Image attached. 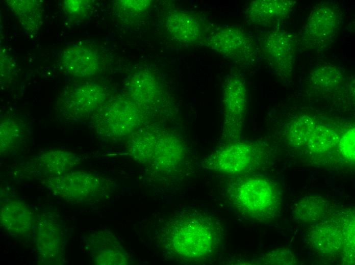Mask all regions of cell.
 Instances as JSON below:
<instances>
[{"instance_id":"4","label":"cell","mask_w":355,"mask_h":265,"mask_svg":"<svg viewBox=\"0 0 355 265\" xmlns=\"http://www.w3.org/2000/svg\"><path fill=\"white\" fill-rule=\"evenodd\" d=\"M138 108L124 98L117 99L100 111L94 120L97 134L108 140H118L135 132L141 121Z\"/></svg>"},{"instance_id":"22","label":"cell","mask_w":355,"mask_h":265,"mask_svg":"<svg viewBox=\"0 0 355 265\" xmlns=\"http://www.w3.org/2000/svg\"><path fill=\"white\" fill-rule=\"evenodd\" d=\"M137 132L131 140L130 150L138 161H151L160 132L146 129Z\"/></svg>"},{"instance_id":"25","label":"cell","mask_w":355,"mask_h":265,"mask_svg":"<svg viewBox=\"0 0 355 265\" xmlns=\"http://www.w3.org/2000/svg\"><path fill=\"white\" fill-rule=\"evenodd\" d=\"M22 127L14 120L6 119L1 123V150H13L22 138Z\"/></svg>"},{"instance_id":"23","label":"cell","mask_w":355,"mask_h":265,"mask_svg":"<svg viewBox=\"0 0 355 265\" xmlns=\"http://www.w3.org/2000/svg\"><path fill=\"white\" fill-rule=\"evenodd\" d=\"M130 96L137 103L146 104L155 99L158 86L150 74L139 73L135 75L130 83Z\"/></svg>"},{"instance_id":"17","label":"cell","mask_w":355,"mask_h":265,"mask_svg":"<svg viewBox=\"0 0 355 265\" xmlns=\"http://www.w3.org/2000/svg\"><path fill=\"white\" fill-rule=\"evenodd\" d=\"M167 28L176 40L191 42L199 39L203 30L200 22L194 16L179 12L170 15L167 20Z\"/></svg>"},{"instance_id":"20","label":"cell","mask_w":355,"mask_h":265,"mask_svg":"<svg viewBox=\"0 0 355 265\" xmlns=\"http://www.w3.org/2000/svg\"><path fill=\"white\" fill-rule=\"evenodd\" d=\"M9 7L25 30L32 34L39 30L42 19L41 5L35 1H9Z\"/></svg>"},{"instance_id":"6","label":"cell","mask_w":355,"mask_h":265,"mask_svg":"<svg viewBox=\"0 0 355 265\" xmlns=\"http://www.w3.org/2000/svg\"><path fill=\"white\" fill-rule=\"evenodd\" d=\"M287 137L294 145L316 153L332 149L340 138L335 130L308 115L300 116L291 121L288 126Z\"/></svg>"},{"instance_id":"24","label":"cell","mask_w":355,"mask_h":265,"mask_svg":"<svg viewBox=\"0 0 355 265\" xmlns=\"http://www.w3.org/2000/svg\"><path fill=\"white\" fill-rule=\"evenodd\" d=\"M342 80L341 71L336 66L329 64L317 67L310 75L311 83L324 90L334 89L339 85Z\"/></svg>"},{"instance_id":"2","label":"cell","mask_w":355,"mask_h":265,"mask_svg":"<svg viewBox=\"0 0 355 265\" xmlns=\"http://www.w3.org/2000/svg\"><path fill=\"white\" fill-rule=\"evenodd\" d=\"M228 198L240 213L258 221L274 218L282 203L281 195L268 179L251 177L236 181L227 189Z\"/></svg>"},{"instance_id":"14","label":"cell","mask_w":355,"mask_h":265,"mask_svg":"<svg viewBox=\"0 0 355 265\" xmlns=\"http://www.w3.org/2000/svg\"><path fill=\"white\" fill-rule=\"evenodd\" d=\"M1 223L3 227L14 235H22L30 231L34 216L29 207L23 201L9 200L1 207Z\"/></svg>"},{"instance_id":"16","label":"cell","mask_w":355,"mask_h":265,"mask_svg":"<svg viewBox=\"0 0 355 265\" xmlns=\"http://www.w3.org/2000/svg\"><path fill=\"white\" fill-rule=\"evenodd\" d=\"M35 240L42 259L50 264L59 262L63 246L59 229L55 224L47 220L41 222L36 229Z\"/></svg>"},{"instance_id":"13","label":"cell","mask_w":355,"mask_h":265,"mask_svg":"<svg viewBox=\"0 0 355 265\" xmlns=\"http://www.w3.org/2000/svg\"><path fill=\"white\" fill-rule=\"evenodd\" d=\"M296 2L289 0H259L251 2L247 15L251 22L268 25L278 22L290 14Z\"/></svg>"},{"instance_id":"7","label":"cell","mask_w":355,"mask_h":265,"mask_svg":"<svg viewBox=\"0 0 355 265\" xmlns=\"http://www.w3.org/2000/svg\"><path fill=\"white\" fill-rule=\"evenodd\" d=\"M260 157L253 145L233 142L220 147L202 162L204 168L228 175H237L250 169Z\"/></svg>"},{"instance_id":"19","label":"cell","mask_w":355,"mask_h":265,"mask_svg":"<svg viewBox=\"0 0 355 265\" xmlns=\"http://www.w3.org/2000/svg\"><path fill=\"white\" fill-rule=\"evenodd\" d=\"M39 161L40 170L50 177L67 173L79 162L75 154L60 150L46 152L40 156Z\"/></svg>"},{"instance_id":"15","label":"cell","mask_w":355,"mask_h":265,"mask_svg":"<svg viewBox=\"0 0 355 265\" xmlns=\"http://www.w3.org/2000/svg\"><path fill=\"white\" fill-rule=\"evenodd\" d=\"M184 154V144L178 137L160 132L151 161L158 169L169 171L179 164Z\"/></svg>"},{"instance_id":"26","label":"cell","mask_w":355,"mask_h":265,"mask_svg":"<svg viewBox=\"0 0 355 265\" xmlns=\"http://www.w3.org/2000/svg\"><path fill=\"white\" fill-rule=\"evenodd\" d=\"M263 262L269 264H295V257L288 249H277L267 254L263 259Z\"/></svg>"},{"instance_id":"3","label":"cell","mask_w":355,"mask_h":265,"mask_svg":"<svg viewBox=\"0 0 355 265\" xmlns=\"http://www.w3.org/2000/svg\"><path fill=\"white\" fill-rule=\"evenodd\" d=\"M48 186L55 194L71 203L86 204L104 197L107 181L85 172H75L50 177Z\"/></svg>"},{"instance_id":"29","label":"cell","mask_w":355,"mask_h":265,"mask_svg":"<svg viewBox=\"0 0 355 265\" xmlns=\"http://www.w3.org/2000/svg\"><path fill=\"white\" fill-rule=\"evenodd\" d=\"M121 4L129 9L140 11L145 9L149 4V1H122Z\"/></svg>"},{"instance_id":"12","label":"cell","mask_w":355,"mask_h":265,"mask_svg":"<svg viewBox=\"0 0 355 265\" xmlns=\"http://www.w3.org/2000/svg\"><path fill=\"white\" fill-rule=\"evenodd\" d=\"M62 60L68 72L77 76L93 75L98 70V55L92 46L86 43H80L66 48Z\"/></svg>"},{"instance_id":"18","label":"cell","mask_w":355,"mask_h":265,"mask_svg":"<svg viewBox=\"0 0 355 265\" xmlns=\"http://www.w3.org/2000/svg\"><path fill=\"white\" fill-rule=\"evenodd\" d=\"M308 240L313 247L323 253H334L338 251L343 243L341 232L328 224L316 225L310 231Z\"/></svg>"},{"instance_id":"9","label":"cell","mask_w":355,"mask_h":265,"mask_svg":"<svg viewBox=\"0 0 355 265\" xmlns=\"http://www.w3.org/2000/svg\"><path fill=\"white\" fill-rule=\"evenodd\" d=\"M263 49L278 75L286 77L292 72L295 62V41L286 32H271L263 39Z\"/></svg>"},{"instance_id":"11","label":"cell","mask_w":355,"mask_h":265,"mask_svg":"<svg viewBox=\"0 0 355 265\" xmlns=\"http://www.w3.org/2000/svg\"><path fill=\"white\" fill-rule=\"evenodd\" d=\"M225 120L223 133L229 139L237 132L244 113L246 103V88L238 77L233 76L227 81L224 90Z\"/></svg>"},{"instance_id":"8","label":"cell","mask_w":355,"mask_h":265,"mask_svg":"<svg viewBox=\"0 0 355 265\" xmlns=\"http://www.w3.org/2000/svg\"><path fill=\"white\" fill-rule=\"evenodd\" d=\"M213 48L239 63H247L255 55V47L251 39L241 30L223 28L216 31L210 38Z\"/></svg>"},{"instance_id":"21","label":"cell","mask_w":355,"mask_h":265,"mask_svg":"<svg viewBox=\"0 0 355 265\" xmlns=\"http://www.w3.org/2000/svg\"><path fill=\"white\" fill-rule=\"evenodd\" d=\"M327 208L325 200L316 196L302 198L295 203L293 216L300 223L312 224L320 220Z\"/></svg>"},{"instance_id":"10","label":"cell","mask_w":355,"mask_h":265,"mask_svg":"<svg viewBox=\"0 0 355 265\" xmlns=\"http://www.w3.org/2000/svg\"><path fill=\"white\" fill-rule=\"evenodd\" d=\"M63 98V109L72 119L80 118L95 110L105 99L103 89L95 84H87L67 91Z\"/></svg>"},{"instance_id":"5","label":"cell","mask_w":355,"mask_h":265,"mask_svg":"<svg viewBox=\"0 0 355 265\" xmlns=\"http://www.w3.org/2000/svg\"><path fill=\"white\" fill-rule=\"evenodd\" d=\"M340 10L330 3H323L311 12L304 28L302 42L308 48L320 49L335 39L342 23Z\"/></svg>"},{"instance_id":"28","label":"cell","mask_w":355,"mask_h":265,"mask_svg":"<svg viewBox=\"0 0 355 265\" xmlns=\"http://www.w3.org/2000/svg\"><path fill=\"white\" fill-rule=\"evenodd\" d=\"M88 6L87 2L83 1H66L64 2L65 11L73 17L80 16Z\"/></svg>"},{"instance_id":"27","label":"cell","mask_w":355,"mask_h":265,"mask_svg":"<svg viewBox=\"0 0 355 265\" xmlns=\"http://www.w3.org/2000/svg\"><path fill=\"white\" fill-rule=\"evenodd\" d=\"M354 128L347 130L340 137L338 144L339 149L344 156L349 160L354 159Z\"/></svg>"},{"instance_id":"1","label":"cell","mask_w":355,"mask_h":265,"mask_svg":"<svg viewBox=\"0 0 355 265\" xmlns=\"http://www.w3.org/2000/svg\"><path fill=\"white\" fill-rule=\"evenodd\" d=\"M167 248L177 256L195 262L209 260L221 247L223 229L216 218L205 211L183 212L164 230Z\"/></svg>"}]
</instances>
